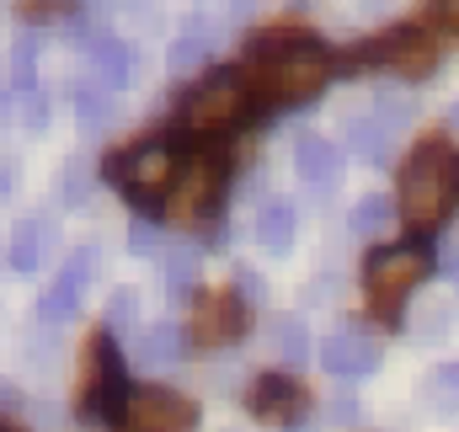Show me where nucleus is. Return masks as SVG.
Listing matches in <instances>:
<instances>
[{"label": "nucleus", "instance_id": "24", "mask_svg": "<svg viewBox=\"0 0 459 432\" xmlns=\"http://www.w3.org/2000/svg\"><path fill=\"white\" fill-rule=\"evenodd\" d=\"M455 117H459V112H455Z\"/></svg>", "mask_w": 459, "mask_h": 432}, {"label": "nucleus", "instance_id": "3", "mask_svg": "<svg viewBox=\"0 0 459 432\" xmlns=\"http://www.w3.org/2000/svg\"><path fill=\"white\" fill-rule=\"evenodd\" d=\"M433 272V251L428 240H395V246H374L363 262V310L379 325H401L406 299L417 294V283Z\"/></svg>", "mask_w": 459, "mask_h": 432}, {"label": "nucleus", "instance_id": "17", "mask_svg": "<svg viewBox=\"0 0 459 432\" xmlns=\"http://www.w3.org/2000/svg\"><path fill=\"white\" fill-rule=\"evenodd\" d=\"M256 235H262V246H267V251H289V240H294V209H289V203L262 209V219H256Z\"/></svg>", "mask_w": 459, "mask_h": 432}, {"label": "nucleus", "instance_id": "7", "mask_svg": "<svg viewBox=\"0 0 459 432\" xmlns=\"http://www.w3.org/2000/svg\"><path fill=\"white\" fill-rule=\"evenodd\" d=\"M235 171L225 144H193L187 160H182V177L171 187V203H166V219L171 224H204V219L220 209L225 198V182Z\"/></svg>", "mask_w": 459, "mask_h": 432}, {"label": "nucleus", "instance_id": "21", "mask_svg": "<svg viewBox=\"0 0 459 432\" xmlns=\"http://www.w3.org/2000/svg\"><path fill=\"white\" fill-rule=\"evenodd\" d=\"M379 219H385V203H363V209H352V229H358V235H368Z\"/></svg>", "mask_w": 459, "mask_h": 432}, {"label": "nucleus", "instance_id": "13", "mask_svg": "<svg viewBox=\"0 0 459 432\" xmlns=\"http://www.w3.org/2000/svg\"><path fill=\"white\" fill-rule=\"evenodd\" d=\"M294 166H299V177L316 182V187H337V182H342V150L326 144V139H299Z\"/></svg>", "mask_w": 459, "mask_h": 432}, {"label": "nucleus", "instance_id": "20", "mask_svg": "<svg viewBox=\"0 0 459 432\" xmlns=\"http://www.w3.org/2000/svg\"><path fill=\"white\" fill-rule=\"evenodd\" d=\"M22 22H59V16H75V5H16Z\"/></svg>", "mask_w": 459, "mask_h": 432}, {"label": "nucleus", "instance_id": "23", "mask_svg": "<svg viewBox=\"0 0 459 432\" xmlns=\"http://www.w3.org/2000/svg\"><path fill=\"white\" fill-rule=\"evenodd\" d=\"M0 432H27V428H16V422H11V417H0Z\"/></svg>", "mask_w": 459, "mask_h": 432}, {"label": "nucleus", "instance_id": "22", "mask_svg": "<svg viewBox=\"0 0 459 432\" xmlns=\"http://www.w3.org/2000/svg\"><path fill=\"white\" fill-rule=\"evenodd\" d=\"M283 347H289L294 358L305 352V336H299V325H294V321H283Z\"/></svg>", "mask_w": 459, "mask_h": 432}, {"label": "nucleus", "instance_id": "4", "mask_svg": "<svg viewBox=\"0 0 459 432\" xmlns=\"http://www.w3.org/2000/svg\"><path fill=\"white\" fill-rule=\"evenodd\" d=\"M102 177L113 182L134 209H160V214H166L171 187H177V177H182V160H177V150H171V134H160V139H134V144H117L113 155H102Z\"/></svg>", "mask_w": 459, "mask_h": 432}, {"label": "nucleus", "instance_id": "15", "mask_svg": "<svg viewBox=\"0 0 459 432\" xmlns=\"http://www.w3.org/2000/svg\"><path fill=\"white\" fill-rule=\"evenodd\" d=\"M91 70H97V81L123 86V81H128V70H134V48H128V43H117V38H102V43L91 48Z\"/></svg>", "mask_w": 459, "mask_h": 432}, {"label": "nucleus", "instance_id": "14", "mask_svg": "<svg viewBox=\"0 0 459 432\" xmlns=\"http://www.w3.org/2000/svg\"><path fill=\"white\" fill-rule=\"evenodd\" d=\"M86 272H91V251H75L70 267L59 272V283L43 294V315H70L75 299H81V289H86Z\"/></svg>", "mask_w": 459, "mask_h": 432}, {"label": "nucleus", "instance_id": "8", "mask_svg": "<svg viewBox=\"0 0 459 432\" xmlns=\"http://www.w3.org/2000/svg\"><path fill=\"white\" fill-rule=\"evenodd\" d=\"M128 374L117 358V341L108 331H91L81 347V384H75V411L81 417H123L128 406Z\"/></svg>", "mask_w": 459, "mask_h": 432}, {"label": "nucleus", "instance_id": "9", "mask_svg": "<svg viewBox=\"0 0 459 432\" xmlns=\"http://www.w3.org/2000/svg\"><path fill=\"white\" fill-rule=\"evenodd\" d=\"M246 325H251V310L230 283H214V289L193 294V310H187V341L193 347H209V352L230 347V341L246 336Z\"/></svg>", "mask_w": 459, "mask_h": 432}, {"label": "nucleus", "instance_id": "11", "mask_svg": "<svg viewBox=\"0 0 459 432\" xmlns=\"http://www.w3.org/2000/svg\"><path fill=\"white\" fill-rule=\"evenodd\" d=\"M310 406H316V401H310V384L294 379V374H283V368L262 374V379L246 390V411H251L256 422H267V428H289V422H299Z\"/></svg>", "mask_w": 459, "mask_h": 432}, {"label": "nucleus", "instance_id": "18", "mask_svg": "<svg viewBox=\"0 0 459 432\" xmlns=\"http://www.w3.org/2000/svg\"><path fill=\"white\" fill-rule=\"evenodd\" d=\"M38 256H43V219H22V229H16V240H11V262H16V272H32Z\"/></svg>", "mask_w": 459, "mask_h": 432}, {"label": "nucleus", "instance_id": "12", "mask_svg": "<svg viewBox=\"0 0 459 432\" xmlns=\"http://www.w3.org/2000/svg\"><path fill=\"white\" fill-rule=\"evenodd\" d=\"M321 363H326L332 374H368V368L379 363V347H374L368 336H358V331H337V336L321 341Z\"/></svg>", "mask_w": 459, "mask_h": 432}, {"label": "nucleus", "instance_id": "6", "mask_svg": "<svg viewBox=\"0 0 459 432\" xmlns=\"http://www.w3.org/2000/svg\"><path fill=\"white\" fill-rule=\"evenodd\" d=\"M438 65V38L422 27V22H401V27H385L363 43H352L337 54V70L342 75H363V70H390V75H406V81H428Z\"/></svg>", "mask_w": 459, "mask_h": 432}, {"label": "nucleus", "instance_id": "19", "mask_svg": "<svg viewBox=\"0 0 459 432\" xmlns=\"http://www.w3.org/2000/svg\"><path fill=\"white\" fill-rule=\"evenodd\" d=\"M422 27L428 32H444L459 43V0H444V5H422Z\"/></svg>", "mask_w": 459, "mask_h": 432}, {"label": "nucleus", "instance_id": "16", "mask_svg": "<svg viewBox=\"0 0 459 432\" xmlns=\"http://www.w3.org/2000/svg\"><path fill=\"white\" fill-rule=\"evenodd\" d=\"M182 347H187V331H177V325H155V331H144V341H139L144 363H177Z\"/></svg>", "mask_w": 459, "mask_h": 432}, {"label": "nucleus", "instance_id": "10", "mask_svg": "<svg viewBox=\"0 0 459 432\" xmlns=\"http://www.w3.org/2000/svg\"><path fill=\"white\" fill-rule=\"evenodd\" d=\"M123 432H193L198 428V401L166 390V384H144L128 395L123 417H117Z\"/></svg>", "mask_w": 459, "mask_h": 432}, {"label": "nucleus", "instance_id": "2", "mask_svg": "<svg viewBox=\"0 0 459 432\" xmlns=\"http://www.w3.org/2000/svg\"><path fill=\"white\" fill-rule=\"evenodd\" d=\"M395 214L411 240H428L459 214V144L449 134H422L395 177Z\"/></svg>", "mask_w": 459, "mask_h": 432}, {"label": "nucleus", "instance_id": "5", "mask_svg": "<svg viewBox=\"0 0 459 432\" xmlns=\"http://www.w3.org/2000/svg\"><path fill=\"white\" fill-rule=\"evenodd\" d=\"M256 112L262 108H256V97L246 91V81H240L235 70H214L209 81H198V86L182 97L171 134H187L193 144H220L225 134L246 128Z\"/></svg>", "mask_w": 459, "mask_h": 432}, {"label": "nucleus", "instance_id": "1", "mask_svg": "<svg viewBox=\"0 0 459 432\" xmlns=\"http://www.w3.org/2000/svg\"><path fill=\"white\" fill-rule=\"evenodd\" d=\"M235 75L256 97V108H299L321 97V86L337 75V54L305 27V22H267L246 38Z\"/></svg>", "mask_w": 459, "mask_h": 432}]
</instances>
